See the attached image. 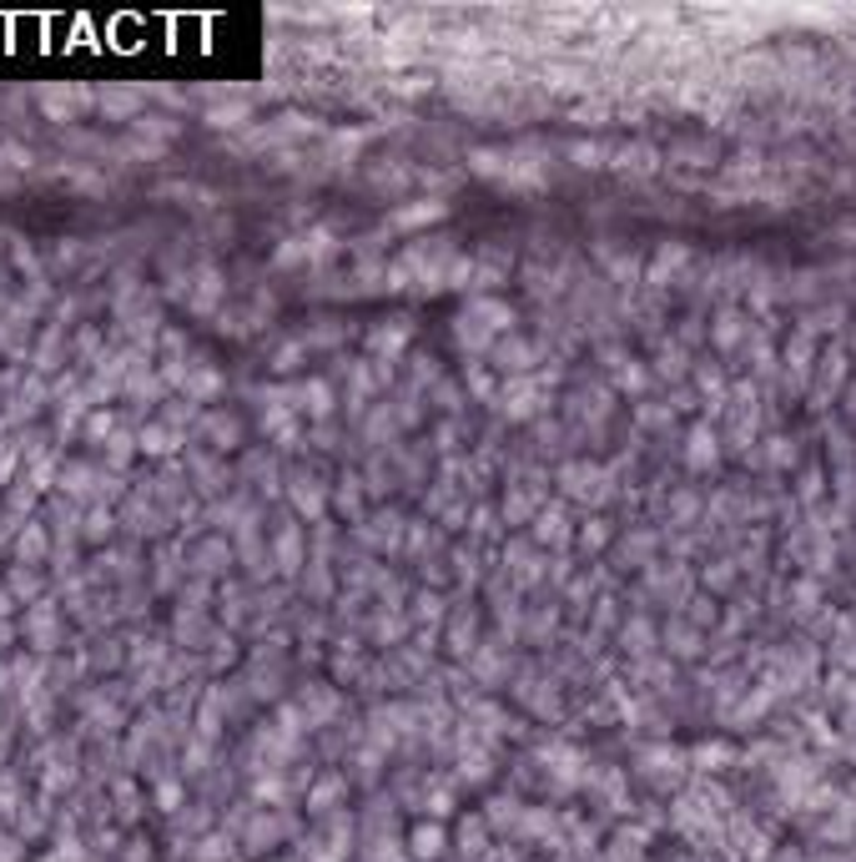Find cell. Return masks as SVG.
I'll use <instances>...</instances> for the list:
<instances>
[{
	"label": "cell",
	"instance_id": "57",
	"mask_svg": "<svg viewBox=\"0 0 856 862\" xmlns=\"http://www.w3.org/2000/svg\"><path fill=\"white\" fill-rule=\"evenodd\" d=\"M11 635H15V625H11V621H0V641H11ZM0 651H6V646H0Z\"/></svg>",
	"mask_w": 856,
	"mask_h": 862
},
{
	"label": "cell",
	"instance_id": "29",
	"mask_svg": "<svg viewBox=\"0 0 856 862\" xmlns=\"http://www.w3.org/2000/svg\"><path fill=\"white\" fill-rule=\"evenodd\" d=\"M408 621H414V625L428 621V631H439V621H449L439 590H418V596H414V615H408Z\"/></svg>",
	"mask_w": 856,
	"mask_h": 862
},
{
	"label": "cell",
	"instance_id": "44",
	"mask_svg": "<svg viewBox=\"0 0 856 862\" xmlns=\"http://www.w3.org/2000/svg\"><path fill=\"white\" fill-rule=\"evenodd\" d=\"M453 575H459V586H474V580H479L474 550H453Z\"/></svg>",
	"mask_w": 856,
	"mask_h": 862
},
{
	"label": "cell",
	"instance_id": "43",
	"mask_svg": "<svg viewBox=\"0 0 856 862\" xmlns=\"http://www.w3.org/2000/svg\"><path fill=\"white\" fill-rule=\"evenodd\" d=\"M303 353H308V343H303V338H298V343H283V348H277V359H273V369L277 373H293L303 363Z\"/></svg>",
	"mask_w": 856,
	"mask_h": 862
},
{
	"label": "cell",
	"instance_id": "42",
	"mask_svg": "<svg viewBox=\"0 0 856 862\" xmlns=\"http://www.w3.org/2000/svg\"><path fill=\"white\" fill-rule=\"evenodd\" d=\"M101 111H111V117H131L136 121V96H127V91H101Z\"/></svg>",
	"mask_w": 856,
	"mask_h": 862
},
{
	"label": "cell",
	"instance_id": "46",
	"mask_svg": "<svg viewBox=\"0 0 856 862\" xmlns=\"http://www.w3.org/2000/svg\"><path fill=\"white\" fill-rule=\"evenodd\" d=\"M605 539H610V520H590V525L580 530V545H584V550H600Z\"/></svg>",
	"mask_w": 856,
	"mask_h": 862
},
{
	"label": "cell",
	"instance_id": "35",
	"mask_svg": "<svg viewBox=\"0 0 856 862\" xmlns=\"http://www.w3.org/2000/svg\"><path fill=\"white\" fill-rule=\"evenodd\" d=\"M111 530H117V510H111V504H96L91 515H86V530H81V535H86V539H107Z\"/></svg>",
	"mask_w": 856,
	"mask_h": 862
},
{
	"label": "cell",
	"instance_id": "49",
	"mask_svg": "<svg viewBox=\"0 0 856 862\" xmlns=\"http://www.w3.org/2000/svg\"><path fill=\"white\" fill-rule=\"evenodd\" d=\"M111 434H117V419H111V414H91V419H86V439H111Z\"/></svg>",
	"mask_w": 856,
	"mask_h": 862
},
{
	"label": "cell",
	"instance_id": "34",
	"mask_svg": "<svg viewBox=\"0 0 856 862\" xmlns=\"http://www.w3.org/2000/svg\"><path fill=\"white\" fill-rule=\"evenodd\" d=\"M685 258H690V248H685V242H676V248H670V242H666V248L655 252V268H650V283H660V277H666V273H676V268H680V263H685Z\"/></svg>",
	"mask_w": 856,
	"mask_h": 862
},
{
	"label": "cell",
	"instance_id": "51",
	"mask_svg": "<svg viewBox=\"0 0 856 862\" xmlns=\"http://www.w3.org/2000/svg\"><path fill=\"white\" fill-rule=\"evenodd\" d=\"M469 389H474L479 399H494V379H489L484 369H469Z\"/></svg>",
	"mask_w": 856,
	"mask_h": 862
},
{
	"label": "cell",
	"instance_id": "59",
	"mask_svg": "<svg viewBox=\"0 0 856 862\" xmlns=\"http://www.w3.org/2000/svg\"><path fill=\"white\" fill-rule=\"evenodd\" d=\"M0 283H6V268H0Z\"/></svg>",
	"mask_w": 856,
	"mask_h": 862
},
{
	"label": "cell",
	"instance_id": "33",
	"mask_svg": "<svg viewBox=\"0 0 856 862\" xmlns=\"http://www.w3.org/2000/svg\"><path fill=\"white\" fill-rule=\"evenodd\" d=\"M666 646L676 651V656H695V651H701V631H695V625H666Z\"/></svg>",
	"mask_w": 856,
	"mask_h": 862
},
{
	"label": "cell",
	"instance_id": "41",
	"mask_svg": "<svg viewBox=\"0 0 856 862\" xmlns=\"http://www.w3.org/2000/svg\"><path fill=\"white\" fill-rule=\"evenodd\" d=\"M248 117H252L248 101H238V107H212V111H207V121H212V127H242Z\"/></svg>",
	"mask_w": 856,
	"mask_h": 862
},
{
	"label": "cell",
	"instance_id": "8",
	"mask_svg": "<svg viewBox=\"0 0 856 862\" xmlns=\"http://www.w3.org/2000/svg\"><path fill=\"white\" fill-rule=\"evenodd\" d=\"M408 338H414V324H408V318H383V324L369 334L373 359H378V363H393V359H398V353L408 348Z\"/></svg>",
	"mask_w": 856,
	"mask_h": 862
},
{
	"label": "cell",
	"instance_id": "36",
	"mask_svg": "<svg viewBox=\"0 0 856 862\" xmlns=\"http://www.w3.org/2000/svg\"><path fill=\"white\" fill-rule=\"evenodd\" d=\"M11 590L15 600H31V605H36V596H41V575L36 570H25V565H15V575H11Z\"/></svg>",
	"mask_w": 856,
	"mask_h": 862
},
{
	"label": "cell",
	"instance_id": "31",
	"mask_svg": "<svg viewBox=\"0 0 856 862\" xmlns=\"http://www.w3.org/2000/svg\"><path fill=\"white\" fill-rule=\"evenodd\" d=\"M746 334H750V324H746V318H740L736 308H726V313H721V318H715V328H711V338H715V343H721V348H736Z\"/></svg>",
	"mask_w": 856,
	"mask_h": 862
},
{
	"label": "cell",
	"instance_id": "50",
	"mask_svg": "<svg viewBox=\"0 0 856 862\" xmlns=\"http://www.w3.org/2000/svg\"><path fill=\"white\" fill-rule=\"evenodd\" d=\"M15 459H21V449H15V444H0V484H11Z\"/></svg>",
	"mask_w": 856,
	"mask_h": 862
},
{
	"label": "cell",
	"instance_id": "21",
	"mask_svg": "<svg viewBox=\"0 0 856 862\" xmlns=\"http://www.w3.org/2000/svg\"><path fill=\"white\" fill-rule=\"evenodd\" d=\"M469 313H474V318H479V324H484L494 338H500V334H514V308H509V303H500V298H474V303H469Z\"/></svg>",
	"mask_w": 856,
	"mask_h": 862
},
{
	"label": "cell",
	"instance_id": "11",
	"mask_svg": "<svg viewBox=\"0 0 856 862\" xmlns=\"http://www.w3.org/2000/svg\"><path fill=\"white\" fill-rule=\"evenodd\" d=\"M529 539H535V545H549V550H564V545L574 539L570 515H564L559 504H545V510L535 515V535H529Z\"/></svg>",
	"mask_w": 856,
	"mask_h": 862
},
{
	"label": "cell",
	"instance_id": "54",
	"mask_svg": "<svg viewBox=\"0 0 856 862\" xmlns=\"http://www.w3.org/2000/svg\"><path fill=\"white\" fill-rule=\"evenodd\" d=\"M640 383H645V369H635V363L619 369V389H640Z\"/></svg>",
	"mask_w": 856,
	"mask_h": 862
},
{
	"label": "cell",
	"instance_id": "1",
	"mask_svg": "<svg viewBox=\"0 0 856 862\" xmlns=\"http://www.w3.org/2000/svg\"><path fill=\"white\" fill-rule=\"evenodd\" d=\"M545 404H549V394H545V373H524V379H509V383H504V394H500L504 419H514V424L535 419V414H539Z\"/></svg>",
	"mask_w": 856,
	"mask_h": 862
},
{
	"label": "cell",
	"instance_id": "12",
	"mask_svg": "<svg viewBox=\"0 0 856 862\" xmlns=\"http://www.w3.org/2000/svg\"><path fill=\"white\" fill-rule=\"evenodd\" d=\"M453 848H459V858H469V862H484L489 858V848H494V832H489V822L484 817H464L459 822V838H453Z\"/></svg>",
	"mask_w": 856,
	"mask_h": 862
},
{
	"label": "cell",
	"instance_id": "17",
	"mask_svg": "<svg viewBox=\"0 0 856 862\" xmlns=\"http://www.w3.org/2000/svg\"><path fill=\"white\" fill-rule=\"evenodd\" d=\"M25 635L36 641V651H56V605L51 600H36L25 611Z\"/></svg>",
	"mask_w": 856,
	"mask_h": 862
},
{
	"label": "cell",
	"instance_id": "13",
	"mask_svg": "<svg viewBox=\"0 0 856 862\" xmlns=\"http://www.w3.org/2000/svg\"><path fill=\"white\" fill-rule=\"evenodd\" d=\"M439 217H449V203L428 197V203H408V207H398V212H388V222H383V228L408 232V228H424V222H439Z\"/></svg>",
	"mask_w": 856,
	"mask_h": 862
},
{
	"label": "cell",
	"instance_id": "55",
	"mask_svg": "<svg viewBox=\"0 0 856 862\" xmlns=\"http://www.w3.org/2000/svg\"><path fill=\"white\" fill-rule=\"evenodd\" d=\"M434 399H439L443 408H459V389H453V383H439V394H434Z\"/></svg>",
	"mask_w": 856,
	"mask_h": 862
},
{
	"label": "cell",
	"instance_id": "9",
	"mask_svg": "<svg viewBox=\"0 0 856 862\" xmlns=\"http://www.w3.org/2000/svg\"><path fill=\"white\" fill-rule=\"evenodd\" d=\"M338 707H343V701H338V691H333V686H322V681L312 686V691H298V711L308 717V727H312V731L333 727Z\"/></svg>",
	"mask_w": 856,
	"mask_h": 862
},
{
	"label": "cell",
	"instance_id": "45",
	"mask_svg": "<svg viewBox=\"0 0 856 862\" xmlns=\"http://www.w3.org/2000/svg\"><path fill=\"white\" fill-rule=\"evenodd\" d=\"M131 127H136V132L162 137V142H167V137H177V121H167V117H136Z\"/></svg>",
	"mask_w": 856,
	"mask_h": 862
},
{
	"label": "cell",
	"instance_id": "7",
	"mask_svg": "<svg viewBox=\"0 0 856 862\" xmlns=\"http://www.w3.org/2000/svg\"><path fill=\"white\" fill-rule=\"evenodd\" d=\"M404 515L398 510H378V515L369 520V525H358V539L363 545H373V550H398L404 545Z\"/></svg>",
	"mask_w": 856,
	"mask_h": 862
},
{
	"label": "cell",
	"instance_id": "4",
	"mask_svg": "<svg viewBox=\"0 0 856 862\" xmlns=\"http://www.w3.org/2000/svg\"><path fill=\"white\" fill-rule=\"evenodd\" d=\"M287 500H293V510H298V515L322 520V510H328L333 490L322 484L318 469H293V474H287Z\"/></svg>",
	"mask_w": 856,
	"mask_h": 862
},
{
	"label": "cell",
	"instance_id": "58",
	"mask_svg": "<svg viewBox=\"0 0 856 862\" xmlns=\"http://www.w3.org/2000/svg\"><path fill=\"white\" fill-rule=\"evenodd\" d=\"M267 862H298V858H267Z\"/></svg>",
	"mask_w": 856,
	"mask_h": 862
},
{
	"label": "cell",
	"instance_id": "30",
	"mask_svg": "<svg viewBox=\"0 0 856 862\" xmlns=\"http://www.w3.org/2000/svg\"><path fill=\"white\" fill-rule=\"evenodd\" d=\"M821 369H816V399H826V394H836L846 383V359L842 353H821Z\"/></svg>",
	"mask_w": 856,
	"mask_h": 862
},
{
	"label": "cell",
	"instance_id": "37",
	"mask_svg": "<svg viewBox=\"0 0 856 862\" xmlns=\"http://www.w3.org/2000/svg\"><path fill=\"white\" fill-rule=\"evenodd\" d=\"M25 848H31V842H25L11 822H0V862H25Z\"/></svg>",
	"mask_w": 856,
	"mask_h": 862
},
{
	"label": "cell",
	"instance_id": "28",
	"mask_svg": "<svg viewBox=\"0 0 856 862\" xmlns=\"http://www.w3.org/2000/svg\"><path fill=\"white\" fill-rule=\"evenodd\" d=\"M15 555H21V565H41L51 555V535L41 525H25L21 539H15Z\"/></svg>",
	"mask_w": 856,
	"mask_h": 862
},
{
	"label": "cell",
	"instance_id": "52",
	"mask_svg": "<svg viewBox=\"0 0 856 862\" xmlns=\"http://www.w3.org/2000/svg\"><path fill=\"white\" fill-rule=\"evenodd\" d=\"M731 575H736V570H731V565H726V560H721V565H715V570H705V586H715V590H726V586H731Z\"/></svg>",
	"mask_w": 856,
	"mask_h": 862
},
{
	"label": "cell",
	"instance_id": "6",
	"mask_svg": "<svg viewBox=\"0 0 856 862\" xmlns=\"http://www.w3.org/2000/svg\"><path fill=\"white\" fill-rule=\"evenodd\" d=\"M635 772H640V777H650L655 787H676L680 777H685V766H690V756L685 752H676V746H640V756H635Z\"/></svg>",
	"mask_w": 856,
	"mask_h": 862
},
{
	"label": "cell",
	"instance_id": "26",
	"mask_svg": "<svg viewBox=\"0 0 856 862\" xmlns=\"http://www.w3.org/2000/svg\"><path fill=\"white\" fill-rule=\"evenodd\" d=\"M333 504H338V515H348V520H363V474H343L333 484Z\"/></svg>",
	"mask_w": 856,
	"mask_h": 862
},
{
	"label": "cell",
	"instance_id": "27",
	"mask_svg": "<svg viewBox=\"0 0 856 862\" xmlns=\"http://www.w3.org/2000/svg\"><path fill=\"white\" fill-rule=\"evenodd\" d=\"M177 444H182V434L172 429V424H162V419H156L152 429L136 434V449H142V455H172Z\"/></svg>",
	"mask_w": 856,
	"mask_h": 862
},
{
	"label": "cell",
	"instance_id": "16",
	"mask_svg": "<svg viewBox=\"0 0 856 862\" xmlns=\"http://www.w3.org/2000/svg\"><path fill=\"white\" fill-rule=\"evenodd\" d=\"M298 414H308V419H333V389H328V379H308L298 383Z\"/></svg>",
	"mask_w": 856,
	"mask_h": 862
},
{
	"label": "cell",
	"instance_id": "38",
	"mask_svg": "<svg viewBox=\"0 0 856 862\" xmlns=\"http://www.w3.org/2000/svg\"><path fill=\"white\" fill-rule=\"evenodd\" d=\"M131 455H136V434H111V439H107V465L121 469Z\"/></svg>",
	"mask_w": 856,
	"mask_h": 862
},
{
	"label": "cell",
	"instance_id": "18",
	"mask_svg": "<svg viewBox=\"0 0 856 862\" xmlns=\"http://www.w3.org/2000/svg\"><path fill=\"white\" fill-rule=\"evenodd\" d=\"M539 510H545V494L529 490V484H509V494H504V520H509V525H524V520H535Z\"/></svg>",
	"mask_w": 856,
	"mask_h": 862
},
{
	"label": "cell",
	"instance_id": "48",
	"mask_svg": "<svg viewBox=\"0 0 856 862\" xmlns=\"http://www.w3.org/2000/svg\"><path fill=\"white\" fill-rule=\"evenodd\" d=\"M816 596H821L816 580H797V615H811V611H816Z\"/></svg>",
	"mask_w": 856,
	"mask_h": 862
},
{
	"label": "cell",
	"instance_id": "19",
	"mask_svg": "<svg viewBox=\"0 0 856 862\" xmlns=\"http://www.w3.org/2000/svg\"><path fill=\"white\" fill-rule=\"evenodd\" d=\"M443 646H449V656H474V611H449V631H443Z\"/></svg>",
	"mask_w": 856,
	"mask_h": 862
},
{
	"label": "cell",
	"instance_id": "39",
	"mask_svg": "<svg viewBox=\"0 0 856 862\" xmlns=\"http://www.w3.org/2000/svg\"><path fill=\"white\" fill-rule=\"evenodd\" d=\"M655 373H660V379H680V373H685V353H680V343L660 348V363H655Z\"/></svg>",
	"mask_w": 856,
	"mask_h": 862
},
{
	"label": "cell",
	"instance_id": "14",
	"mask_svg": "<svg viewBox=\"0 0 856 862\" xmlns=\"http://www.w3.org/2000/svg\"><path fill=\"white\" fill-rule=\"evenodd\" d=\"M494 369H504L509 379L535 373V348L524 343V338H500V343H494Z\"/></svg>",
	"mask_w": 856,
	"mask_h": 862
},
{
	"label": "cell",
	"instance_id": "22",
	"mask_svg": "<svg viewBox=\"0 0 856 862\" xmlns=\"http://www.w3.org/2000/svg\"><path fill=\"white\" fill-rule=\"evenodd\" d=\"M232 560H238V550H232L227 539H207V545H197V555H191V570L197 575H222Z\"/></svg>",
	"mask_w": 856,
	"mask_h": 862
},
{
	"label": "cell",
	"instance_id": "47",
	"mask_svg": "<svg viewBox=\"0 0 856 862\" xmlns=\"http://www.w3.org/2000/svg\"><path fill=\"white\" fill-rule=\"evenodd\" d=\"M404 631H408L404 615H378V625H373V635H378V641H398Z\"/></svg>",
	"mask_w": 856,
	"mask_h": 862
},
{
	"label": "cell",
	"instance_id": "56",
	"mask_svg": "<svg viewBox=\"0 0 856 862\" xmlns=\"http://www.w3.org/2000/svg\"><path fill=\"white\" fill-rule=\"evenodd\" d=\"M11 605H15V596L0 586V621H11Z\"/></svg>",
	"mask_w": 856,
	"mask_h": 862
},
{
	"label": "cell",
	"instance_id": "25",
	"mask_svg": "<svg viewBox=\"0 0 856 862\" xmlns=\"http://www.w3.org/2000/svg\"><path fill=\"white\" fill-rule=\"evenodd\" d=\"M453 334H459V348H469V353H484V348H494V334H489V328L479 324L469 308L453 318Z\"/></svg>",
	"mask_w": 856,
	"mask_h": 862
},
{
	"label": "cell",
	"instance_id": "5",
	"mask_svg": "<svg viewBox=\"0 0 856 862\" xmlns=\"http://www.w3.org/2000/svg\"><path fill=\"white\" fill-rule=\"evenodd\" d=\"M348 772H322V777L308 782V792H303V807H308V817H328L338 812V807H348Z\"/></svg>",
	"mask_w": 856,
	"mask_h": 862
},
{
	"label": "cell",
	"instance_id": "23",
	"mask_svg": "<svg viewBox=\"0 0 856 862\" xmlns=\"http://www.w3.org/2000/svg\"><path fill=\"white\" fill-rule=\"evenodd\" d=\"M685 444H690V449H685V465H690V469H711L715 455H721V434L705 429V424H701V429H690Z\"/></svg>",
	"mask_w": 856,
	"mask_h": 862
},
{
	"label": "cell",
	"instance_id": "2",
	"mask_svg": "<svg viewBox=\"0 0 856 862\" xmlns=\"http://www.w3.org/2000/svg\"><path fill=\"white\" fill-rule=\"evenodd\" d=\"M559 490L570 494V500L605 504V500H610V474H605L600 465H584V459H570V465H559Z\"/></svg>",
	"mask_w": 856,
	"mask_h": 862
},
{
	"label": "cell",
	"instance_id": "53",
	"mask_svg": "<svg viewBox=\"0 0 856 862\" xmlns=\"http://www.w3.org/2000/svg\"><path fill=\"white\" fill-rule=\"evenodd\" d=\"M600 146H574V162H580V167H600Z\"/></svg>",
	"mask_w": 856,
	"mask_h": 862
},
{
	"label": "cell",
	"instance_id": "10",
	"mask_svg": "<svg viewBox=\"0 0 856 862\" xmlns=\"http://www.w3.org/2000/svg\"><path fill=\"white\" fill-rule=\"evenodd\" d=\"M267 550H273V570L293 575L308 565V550H303V530L298 525H283L273 539H267Z\"/></svg>",
	"mask_w": 856,
	"mask_h": 862
},
{
	"label": "cell",
	"instance_id": "32",
	"mask_svg": "<svg viewBox=\"0 0 856 862\" xmlns=\"http://www.w3.org/2000/svg\"><path fill=\"white\" fill-rule=\"evenodd\" d=\"M731 746L726 742H715V746H695L690 752V762H695V772H726V762H731Z\"/></svg>",
	"mask_w": 856,
	"mask_h": 862
},
{
	"label": "cell",
	"instance_id": "3",
	"mask_svg": "<svg viewBox=\"0 0 856 862\" xmlns=\"http://www.w3.org/2000/svg\"><path fill=\"white\" fill-rule=\"evenodd\" d=\"M404 848H408V862H443L453 842H449V827H443V822L418 817V822L404 832Z\"/></svg>",
	"mask_w": 856,
	"mask_h": 862
},
{
	"label": "cell",
	"instance_id": "20",
	"mask_svg": "<svg viewBox=\"0 0 856 862\" xmlns=\"http://www.w3.org/2000/svg\"><path fill=\"white\" fill-rule=\"evenodd\" d=\"M489 822V832H504V827H519L524 822V803L514 792H500V797H489V807L479 812Z\"/></svg>",
	"mask_w": 856,
	"mask_h": 862
},
{
	"label": "cell",
	"instance_id": "15",
	"mask_svg": "<svg viewBox=\"0 0 856 862\" xmlns=\"http://www.w3.org/2000/svg\"><path fill=\"white\" fill-rule=\"evenodd\" d=\"M222 293H227L222 268H217V263H202V268H197V283H191V298H187L191 313H212Z\"/></svg>",
	"mask_w": 856,
	"mask_h": 862
},
{
	"label": "cell",
	"instance_id": "24",
	"mask_svg": "<svg viewBox=\"0 0 856 862\" xmlns=\"http://www.w3.org/2000/svg\"><path fill=\"white\" fill-rule=\"evenodd\" d=\"M202 434L212 439L217 455H227V449H238V444H242V424L232 419V414H207V419H202Z\"/></svg>",
	"mask_w": 856,
	"mask_h": 862
},
{
	"label": "cell",
	"instance_id": "40",
	"mask_svg": "<svg viewBox=\"0 0 856 862\" xmlns=\"http://www.w3.org/2000/svg\"><path fill=\"white\" fill-rule=\"evenodd\" d=\"M619 641H625V651H635V656H645V651H650V641H655V635H650V625H645V621H630V625H625V635H619Z\"/></svg>",
	"mask_w": 856,
	"mask_h": 862
}]
</instances>
